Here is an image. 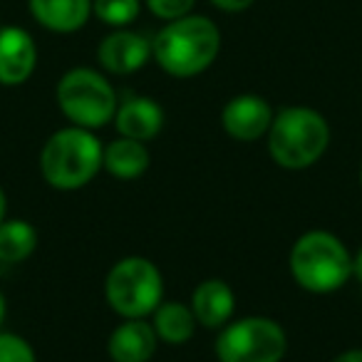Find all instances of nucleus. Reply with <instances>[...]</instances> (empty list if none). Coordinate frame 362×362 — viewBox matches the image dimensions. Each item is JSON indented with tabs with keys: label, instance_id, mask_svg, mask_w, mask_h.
<instances>
[{
	"label": "nucleus",
	"instance_id": "nucleus-19",
	"mask_svg": "<svg viewBox=\"0 0 362 362\" xmlns=\"http://www.w3.org/2000/svg\"><path fill=\"white\" fill-rule=\"evenodd\" d=\"M0 362H37V357L25 337L0 332Z\"/></svg>",
	"mask_w": 362,
	"mask_h": 362
},
{
	"label": "nucleus",
	"instance_id": "nucleus-18",
	"mask_svg": "<svg viewBox=\"0 0 362 362\" xmlns=\"http://www.w3.org/2000/svg\"><path fill=\"white\" fill-rule=\"evenodd\" d=\"M141 0H92V16L110 28H129L139 18Z\"/></svg>",
	"mask_w": 362,
	"mask_h": 362
},
{
	"label": "nucleus",
	"instance_id": "nucleus-4",
	"mask_svg": "<svg viewBox=\"0 0 362 362\" xmlns=\"http://www.w3.org/2000/svg\"><path fill=\"white\" fill-rule=\"evenodd\" d=\"M291 273L308 293H335L352 278V256L330 231H308L293 243Z\"/></svg>",
	"mask_w": 362,
	"mask_h": 362
},
{
	"label": "nucleus",
	"instance_id": "nucleus-26",
	"mask_svg": "<svg viewBox=\"0 0 362 362\" xmlns=\"http://www.w3.org/2000/svg\"><path fill=\"white\" fill-rule=\"evenodd\" d=\"M360 187H362V169H360Z\"/></svg>",
	"mask_w": 362,
	"mask_h": 362
},
{
	"label": "nucleus",
	"instance_id": "nucleus-15",
	"mask_svg": "<svg viewBox=\"0 0 362 362\" xmlns=\"http://www.w3.org/2000/svg\"><path fill=\"white\" fill-rule=\"evenodd\" d=\"M102 166L112 176H117V179H139L149 169V151H146L144 141L119 136V139H115L112 144L105 146Z\"/></svg>",
	"mask_w": 362,
	"mask_h": 362
},
{
	"label": "nucleus",
	"instance_id": "nucleus-8",
	"mask_svg": "<svg viewBox=\"0 0 362 362\" xmlns=\"http://www.w3.org/2000/svg\"><path fill=\"white\" fill-rule=\"evenodd\" d=\"M151 60V40L141 33L117 28L97 47V62L112 75H134Z\"/></svg>",
	"mask_w": 362,
	"mask_h": 362
},
{
	"label": "nucleus",
	"instance_id": "nucleus-9",
	"mask_svg": "<svg viewBox=\"0 0 362 362\" xmlns=\"http://www.w3.org/2000/svg\"><path fill=\"white\" fill-rule=\"evenodd\" d=\"M37 65V45L18 25L0 28V85L16 87L30 80Z\"/></svg>",
	"mask_w": 362,
	"mask_h": 362
},
{
	"label": "nucleus",
	"instance_id": "nucleus-27",
	"mask_svg": "<svg viewBox=\"0 0 362 362\" xmlns=\"http://www.w3.org/2000/svg\"><path fill=\"white\" fill-rule=\"evenodd\" d=\"M0 28H3V25H0Z\"/></svg>",
	"mask_w": 362,
	"mask_h": 362
},
{
	"label": "nucleus",
	"instance_id": "nucleus-10",
	"mask_svg": "<svg viewBox=\"0 0 362 362\" xmlns=\"http://www.w3.org/2000/svg\"><path fill=\"white\" fill-rule=\"evenodd\" d=\"M273 122V110L263 97L258 95H238L223 107L221 124L233 139L256 141L268 134Z\"/></svg>",
	"mask_w": 362,
	"mask_h": 362
},
{
	"label": "nucleus",
	"instance_id": "nucleus-20",
	"mask_svg": "<svg viewBox=\"0 0 362 362\" xmlns=\"http://www.w3.org/2000/svg\"><path fill=\"white\" fill-rule=\"evenodd\" d=\"M146 8L154 18L164 23L179 21V18L189 16L197 6V0H144Z\"/></svg>",
	"mask_w": 362,
	"mask_h": 362
},
{
	"label": "nucleus",
	"instance_id": "nucleus-25",
	"mask_svg": "<svg viewBox=\"0 0 362 362\" xmlns=\"http://www.w3.org/2000/svg\"><path fill=\"white\" fill-rule=\"evenodd\" d=\"M3 320H6V296L0 293V325H3Z\"/></svg>",
	"mask_w": 362,
	"mask_h": 362
},
{
	"label": "nucleus",
	"instance_id": "nucleus-6",
	"mask_svg": "<svg viewBox=\"0 0 362 362\" xmlns=\"http://www.w3.org/2000/svg\"><path fill=\"white\" fill-rule=\"evenodd\" d=\"M105 296L117 315L127 320L146 317L159 308L164 296V278L149 258H122L107 273Z\"/></svg>",
	"mask_w": 362,
	"mask_h": 362
},
{
	"label": "nucleus",
	"instance_id": "nucleus-17",
	"mask_svg": "<svg viewBox=\"0 0 362 362\" xmlns=\"http://www.w3.org/2000/svg\"><path fill=\"white\" fill-rule=\"evenodd\" d=\"M37 231L23 218L0 223V263H21L35 251Z\"/></svg>",
	"mask_w": 362,
	"mask_h": 362
},
{
	"label": "nucleus",
	"instance_id": "nucleus-2",
	"mask_svg": "<svg viewBox=\"0 0 362 362\" xmlns=\"http://www.w3.org/2000/svg\"><path fill=\"white\" fill-rule=\"evenodd\" d=\"M105 146L92 129L65 127L45 141L40 151L42 179L57 192H77L87 187L102 169Z\"/></svg>",
	"mask_w": 362,
	"mask_h": 362
},
{
	"label": "nucleus",
	"instance_id": "nucleus-11",
	"mask_svg": "<svg viewBox=\"0 0 362 362\" xmlns=\"http://www.w3.org/2000/svg\"><path fill=\"white\" fill-rule=\"evenodd\" d=\"M115 127L119 136L136 141H149L164 127V110L151 97H129L117 107Z\"/></svg>",
	"mask_w": 362,
	"mask_h": 362
},
{
	"label": "nucleus",
	"instance_id": "nucleus-13",
	"mask_svg": "<svg viewBox=\"0 0 362 362\" xmlns=\"http://www.w3.org/2000/svg\"><path fill=\"white\" fill-rule=\"evenodd\" d=\"M233 308H236V296H233L231 286L221 278H209L194 288L192 310L199 325L211 327V330L223 327L231 320Z\"/></svg>",
	"mask_w": 362,
	"mask_h": 362
},
{
	"label": "nucleus",
	"instance_id": "nucleus-16",
	"mask_svg": "<svg viewBox=\"0 0 362 362\" xmlns=\"http://www.w3.org/2000/svg\"><path fill=\"white\" fill-rule=\"evenodd\" d=\"M154 327L156 337L169 345H184L194 337V330H197V315H194L192 305H184V303H176V300H169V303H159L154 313Z\"/></svg>",
	"mask_w": 362,
	"mask_h": 362
},
{
	"label": "nucleus",
	"instance_id": "nucleus-21",
	"mask_svg": "<svg viewBox=\"0 0 362 362\" xmlns=\"http://www.w3.org/2000/svg\"><path fill=\"white\" fill-rule=\"evenodd\" d=\"M256 0H211V6L223 13H243L253 6Z\"/></svg>",
	"mask_w": 362,
	"mask_h": 362
},
{
	"label": "nucleus",
	"instance_id": "nucleus-24",
	"mask_svg": "<svg viewBox=\"0 0 362 362\" xmlns=\"http://www.w3.org/2000/svg\"><path fill=\"white\" fill-rule=\"evenodd\" d=\"M6 211H8V197L3 192V187H0V223L6 221Z\"/></svg>",
	"mask_w": 362,
	"mask_h": 362
},
{
	"label": "nucleus",
	"instance_id": "nucleus-23",
	"mask_svg": "<svg viewBox=\"0 0 362 362\" xmlns=\"http://www.w3.org/2000/svg\"><path fill=\"white\" fill-rule=\"evenodd\" d=\"M352 276L362 281V248L352 256Z\"/></svg>",
	"mask_w": 362,
	"mask_h": 362
},
{
	"label": "nucleus",
	"instance_id": "nucleus-5",
	"mask_svg": "<svg viewBox=\"0 0 362 362\" xmlns=\"http://www.w3.org/2000/svg\"><path fill=\"white\" fill-rule=\"evenodd\" d=\"M57 107L60 112L82 129H100L115 122L117 92L102 72L92 67H72L57 82Z\"/></svg>",
	"mask_w": 362,
	"mask_h": 362
},
{
	"label": "nucleus",
	"instance_id": "nucleus-3",
	"mask_svg": "<svg viewBox=\"0 0 362 362\" xmlns=\"http://www.w3.org/2000/svg\"><path fill=\"white\" fill-rule=\"evenodd\" d=\"M330 144V127L320 112L310 107H286L273 115L268 129V151L283 169H308Z\"/></svg>",
	"mask_w": 362,
	"mask_h": 362
},
{
	"label": "nucleus",
	"instance_id": "nucleus-12",
	"mask_svg": "<svg viewBox=\"0 0 362 362\" xmlns=\"http://www.w3.org/2000/svg\"><path fill=\"white\" fill-rule=\"evenodd\" d=\"M28 8L37 25L60 35L82 30L92 18V0H28Z\"/></svg>",
	"mask_w": 362,
	"mask_h": 362
},
{
	"label": "nucleus",
	"instance_id": "nucleus-14",
	"mask_svg": "<svg viewBox=\"0 0 362 362\" xmlns=\"http://www.w3.org/2000/svg\"><path fill=\"white\" fill-rule=\"evenodd\" d=\"M156 342L159 337L154 327L144 322V317H136V320H124L115 327L107 350L115 362H149L156 352Z\"/></svg>",
	"mask_w": 362,
	"mask_h": 362
},
{
	"label": "nucleus",
	"instance_id": "nucleus-7",
	"mask_svg": "<svg viewBox=\"0 0 362 362\" xmlns=\"http://www.w3.org/2000/svg\"><path fill=\"white\" fill-rule=\"evenodd\" d=\"M286 350V330L261 315L226 322L216 340L218 362H281Z\"/></svg>",
	"mask_w": 362,
	"mask_h": 362
},
{
	"label": "nucleus",
	"instance_id": "nucleus-22",
	"mask_svg": "<svg viewBox=\"0 0 362 362\" xmlns=\"http://www.w3.org/2000/svg\"><path fill=\"white\" fill-rule=\"evenodd\" d=\"M332 362H362V350L360 347H357V350H345V352H340Z\"/></svg>",
	"mask_w": 362,
	"mask_h": 362
},
{
	"label": "nucleus",
	"instance_id": "nucleus-1",
	"mask_svg": "<svg viewBox=\"0 0 362 362\" xmlns=\"http://www.w3.org/2000/svg\"><path fill=\"white\" fill-rule=\"evenodd\" d=\"M221 52V30L211 18L189 16L164 23L151 40V57L171 77H197L216 62Z\"/></svg>",
	"mask_w": 362,
	"mask_h": 362
}]
</instances>
